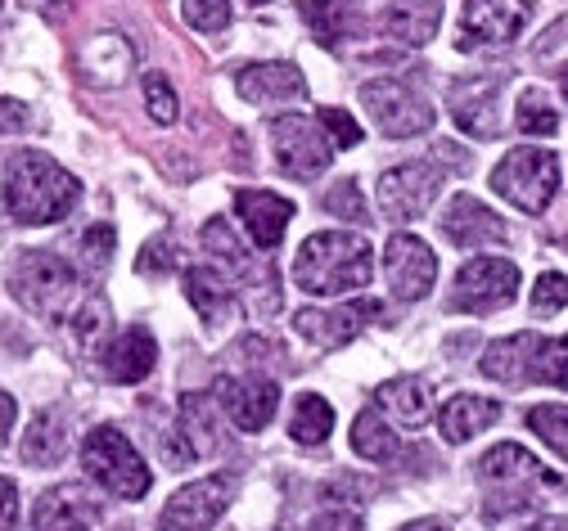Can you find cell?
<instances>
[{"label":"cell","instance_id":"1","mask_svg":"<svg viewBox=\"0 0 568 531\" xmlns=\"http://www.w3.org/2000/svg\"><path fill=\"white\" fill-rule=\"evenodd\" d=\"M371 244L352 231H316L303 239L294 257V284L316 297H338V293H362L371 284Z\"/></svg>","mask_w":568,"mask_h":531},{"label":"cell","instance_id":"2","mask_svg":"<svg viewBox=\"0 0 568 531\" xmlns=\"http://www.w3.org/2000/svg\"><path fill=\"white\" fill-rule=\"evenodd\" d=\"M82 185L50 154H14L6 172V207L23 225H54L78 207Z\"/></svg>","mask_w":568,"mask_h":531},{"label":"cell","instance_id":"3","mask_svg":"<svg viewBox=\"0 0 568 531\" xmlns=\"http://www.w3.org/2000/svg\"><path fill=\"white\" fill-rule=\"evenodd\" d=\"M10 288H14V297L23 302L32 316L59 320V325H63V320L78 325L82 312L95 302V293L82 288V279H78L73 266H68L59 253H41V248L14 257V266H10Z\"/></svg>","mask_w":568,"mask_h":531},{"label":"cell","instance_id":"4","mask_svg":"<svg viewBox=\"0 0 568 531\" xmlns=\"http://www.w3.org/2000/svg\"><path fill=\"white\" fill-rule=\"evenodd\" d=\"M478 482L487 487L483 518H510V513L528 509L537 500V482H550V478L537 455H528L515 441H501L478 460Z\"/></svg>","mask_w":568,"mask_h":531},{"label":"cell","instance_id":"5","mask_svg":"<svg viewBox=\"0 0 568 531\" xmlns=\"http://www.w3.org/2000/svg\"><path fill=\"white\" fill-rule=\"evenodd\" d=\"M491 190L501 194L510 207L537 216L550 207L555 190H559V159L550 154V149H532V144H519L510 149V154L491 167Z\"/></svg>","mask_w":568,"mask_h":531},{"label":"cell","instance_id":"6","mask_svg":"<svg viewBox=\"0 0 568 531\" xmlns=\"http://www.w3.org/2000/svg\"><path fill=\"white\" fill-rule=\"evenodd\" d=\"M82 464L118 500H140V496L150 491V482H154L150 469H145V460H140L135 446L118 428H95L82 441Z\"/></svg>","mask_w":568,"mask_h":531},{"label":"cell","instance_id":"7","mask_svg":"<svg viewBox=\"0 0 568 531\" xmlns=\"http://www.w3.org/2000/svg\"><path fill=\"white\" fill-rule=\"evenodd\" d=\"M271 149H275V163L284 176L294 181H312L329 167L334 159V144L321 131V122L303 118V113H284L271 122Z\"/></svg>","mask_w":568,"mask_h":531},{"label":"cell","instance_id":"8","mask_svg":"<svg viewBox=\"0 0 568 531\" xmlns=\"http://www.w3.org/2000/svg\"><path fill=\"white\" fill-rule=\"evenodd\" d=\"M519 297V266L506 257H474L460 266L456 275V293H452V307L469 312V316H487V312H501Z\"/></svg>","mask_w":568,"mask_h":531},{"label":"cell","instance_id":"9","mask_svg":"<svg viewBox=\"0 0 568 531\" xmlns=\"http://www.w3.org/2000/svg\"><path fill=\"white\" fill-rule=\"evenodd\" d=\"M362 104H366L371 122L388 140H410V135H424V131L434 126V109L424 104L406 82H393V78L366 82L362 86Z\"/></svg>","mask_w":568,"mask_h":531},{"label":"cell","instance_id":"10","mask_svg":"<svg viewBox=\"0 0 568 531\" xmlns=\"http://www.w3.org/2000/svg\"><path fill=\"white\" fill-rule=\"evenodd\" d=\"M443 190V167L438 163H397L393 172L379 176V207L388 221L406 225V221H419L424 212H429V203L438 198Z\"/></svg>","mask_w":568,"mask_h":531},{"label":"cell","instance_id":"11","mask_svg":"<svg viewBox=\"0 0 568 531\" xmlns=\"http://www.w3.org/2000/svg\"><path fill=\"white\" fill-rule=\"evenodd\" d=\"M235 491H240L235 473H212V478H199V482L181 487L163 509V531H207L231 509Z\"/></svg>","mask_w":568,"mask_h":531},{"label":"cell","instance_id":"12","mask_svg":"<svg viewBox=\"0 0 568 531\" xmlns=\"http://www.w3.org/2000/svg\"><path fill=\"white\" fill-rule=\"evenodd\" d=\"M532 19V0H465L460 10V45H510Z\"/></svg>","mask_w":568,"mask_h":531},{"label":"cell","instance_id":"13","mask_svg":"<svg viewBox=\"0 0 568 531\" xmlns=\"http://www.w3.org/2000/svg\"><path fill=\"white\" fill-rule=\"evenodd\" d=\"M384 279H388V293L397 302H419L429 297L434 279H438V257L434 248L415 239V235H393L388 248H384Z\"/></svg>","mask_w":568,"mask_h":531},{"label":"cell","instance_id":"14","mask_svg":"<svg viewBox=\"0 0 568 531\" xmlns=\"http://www.w3.org/2000/svg\"><path fill=\"white\" fill-rule=\"evenodd\" d=\"M217 401H222V410L231 415L235 428L262 432L280 410V388L271 384V378H257V374H244V378L222 374L217 378Z\"/></svg>","mask_w":568,"mask_h":531},{"label":"cell","instance_id":"15","mask_svg":"<svg viewBox=\"0 0 568 531\" xmlns=\"http://www.w3.org/2000/svg\"><path fill=\"white\" fill-rule=\"evenodd\" d=\"M379 316V302H347V307H303L294 316V329L316 347H343L357 338Z\"/></svg>","mask_w":568,"mask_h":531},{"label":"cell","instance_id":"16","mask_svg":"<svg viewBox=\"0 0 568 531\" xmlns=\"http://www.w3.org/2000/svg\"><path fill=\"white\" fill-rule=\"evenodd\" d=\"M496 95H501V82L496 78H460L452 82V118L465 135L474 140H491L501 131V109H496Z\"/></svg>","mask_w":568,"mask_h":531},{"label":"cell","instance_id":"17","mask_svg":"<svg viewBox=\"0 0 568 531\" xmlns=\"http://www.w3.org/2000/svg\"><path fill=\"white\" fill-rule=\"evenodd\" d=\"M443 235L456 244V248H491V244H506L510 231L506 221L496 216L491 207H483L478 198L469 194H456L443 212Z\"/></svg>","mask_w":568,"mask_h":531},{"label":"cell","instance_id":"18","mask_svg":"<svg viewBox=\"0 0 568 531\" xmlns=\"http://www.w3.org/2000/svg\"><path fill=\"white\" fill-rule=\"evenodd\" d=\"M235 91L248 100V104H290V100H303L307 95V82L294 63H244L235 72Z\"/></svg>","mask_w":568,"mask_h":531},{"label":"cell","instance_id":"19","mask_svg":"<svg viewBox=\"0 0 568 531\" xmlns=\"http://www.w3.org/2000/svg\"><path fill=\"white\" fill-rule=\"evenodd\" d=\"M235 212H240L244 231L253 235L257 248H280L284 231H290L294 203L280 198V194H271V190H240V194H235Z\"/></svg>","mask_w":568,"mask_h":531},{"label":"cell","instance_id":"20","mask_svg":"<svg viewBox=\"0 0 568 531\" xmlns=\"http://www.w3.org/2000/svg\"><path fill=\"white\" fill-rule=\"evenodd\" d=\"M375 410H379L393 428L415 432V428L429 423V415H434V392H429V384H424V378L402 374V378H388V384L375 392Z\"/></svg>","mask_w":568,"mask_h":531},{"label":"cell","instance_id":"21","mask_svg":"<svg viewBox=\"0 0 568 531\" xmlns=\"http://www.w3.org/2000/svg\"><path fill=\"white\" fill-rule=\"evenodd\" d=\"M95 522H100V500H91L82 487H54L32 509L37 531H82Z\"/></svg>","mask_w":568,"mask_h":531},{"label":"cell","instance_id":"22","mask_svg":"<svg viewBox=\"0 0 568 531\" xmlns=\"http://www.w3.org/2000/svg\"><path fill=\"white\" fill-rule=\"evenodd\" d=\"M185 293L194 302V312L203 316V325H222L240 307V284L222 266H194L185 275Z\"/></svg>","mask_w":568,"mask_h":531},{"label":"cell","instance_id":"23","mask_svg":"<svg viewBox=\"0 0 568 531\" xmlns=\"http://www.w3.org/2000/svg\"><path fill=\"white\" fill-rule=\"evenodd\" d=\"M154 365H159V343L145 325L122 329L118 343L104 351V374L113 384H140V378H150Z\"/></svg>","mask_w":568,"mask_h":531},{"label":"cell","instance_id":"24","mask_svg":"<svg viewBox=\"0 0 568 531\" xmlns=\"http://www.w3.org/2000/svg\"><path fill=\"white\" fill-rule=\"evenodd\" d=\"M537 347L541 338L537 334H515V338H501V343H491L487 356L478 360V369L491 378V384H532V360H537Z\"/></svg>","mask_w":568,"mask_h":531},{"label":"cell","instance_id":"25","mask_svg":"<svg viewBox=\"0 0 568 531\" xmlns=\"http://www.w3.org/2000/svg\"><path fill=\"white\" fill-rule=\"evenodd\" d=\"M379 23L393 41L424 45V41H434V32L443 23V0H393Z\"/></svg>","mask_w":568,"mask_h":531},{"label":"cell","instance_id":"26","mask_svg":"<svg viewBox=\"0 0 568 531\" xmlns=\"http://www.w3.org/2000/svg\"><path fill=\"white\" fill-rule=\"evenodd\" d=\"M496 419H501V406H496L491 397H474V392H460L452 397L443 410H438V428L447 441H474L483 428H491Z\"/></svg>","mask_w":568,"mask_h":531},{"label":"cell","instance_id":"27","mask_svg":"<svg viewBox=\"0 0 568 531\" xmlns=\"http://www.w3.org/2000/svg\"><path fill=\"white\" fill-rule=\"evenodd\" d=\"M68 450V423H63V410H41L32 423H28V437H23V460L32 469H50L63 460Z\"/></svg>","mask_w":568,"mask_h":531},{"label":"cell","instance_id":"28","mask_svg":"<svg viewBox=\"0 0 568 531\" xmlns=\"http://www.w3.org/2000/svg\"><path fill=\"white\" fill-rule=\"evenodd\" d=\"M352 450H357L362 460L388 464V460H397L402 441H397V428H393V423L371 406V410H362L357 419H352Z\"/></svg>","mask_w":568,"mask_h":531},{"label":"cell","instance_id":"29","mask_svg":"<svg viewBox=\"0 0 568 531\" xmlns=\"http://www.w3.org/2000/svg\"><path fill=\"white\" fill-rule=\"evenodd\" d=\"M181 437L190 441L194 455H207V450H217L222 437H217V410H212V401L203 392H185L181 397Z\"/></svg>","mask_w":568,"mask_h":531},{"label":"cell","instance_id":"30","mask_svg":"<svg viewBox=\"0 0 568 531\" xmlns=\"http://www.w3.org/2000/svg\"><path fill=\"white\" fill-rule=\"evenodd\" d=\"M329 428H334V406L316 392H303L294 401V415H290V437L298 446H321L329 437Z\"/></svg>","mask_w":568,"mask_h":531},{"label":"cell","instance_id":"31","mask_svg":"<svg viewBox=\"0 0 568 531\" xmlns=\"http://www.w3.org/2000/svg\"><path fill=\"white\" fill-rule=\"evenodd\" d=\"M298 14H303V23L312 28V37L321 45H338V37L347 32V19H352L343 0H303Z\"/></svg>","mask_w":568,"mask_h":531},{"label":"cell","instance_id":"32","mask_svg":"<svg viewBox=\"0 0 568 531\" xmlns=\"http://www.w3.org/2000/svg\"><path fill=\"white\" fill-rule=\"evenodd\" d=\"M528 428H532L555 455H564V460H568V406H559V401L532 406V410H528Z\"/></svg>","mask_w":568,"mask_h":531},{"label":"cell","instance_id":"33","mask_svg":"<svg viewBox=\"0 0 568 531\" xmlns=\"http://www.w3.org/2000/svg\"><path fill=\"white\" fill-rule=\"evenodd\" d=\"M515 126L524 135H555L559 131V113H555V104H546L541 91H524L519 104H515Z\"/></svg>","mask_w":568,"mask_h":531},{"label":"cell","instance_id":"34","mask_svg":"<svg viewBox=\"0 0 568 531\" xmlns=\"http://www.w3.org/2000/svg\"><path fill=\"white\" fill-rule=\"evenodd\" d=\"M532 384L546 388H568V338H541L537 360H532Z\"/></svg>","mask_w":568,"mask_h":531},{"label":"cell","instance_id":"35","mask_svg":"<svg viewBox=\"0 0 568 531\" xmlns=\"http://www.w3.org/2000/svg\"><path fill=\"white\" fill-rule=\"evenodd\" d=\"M181 14L194 32H226L231 28V0H181Z\"/></svg>","mask_w":568,"mask_h":531},{"label":"cell","instance_id":"36","mask_svg":"<svg viewBox=\"0 0 568 531\" xmlns=\"http://www.w3.org/2000/svg\"><path fill=\"white\" fill-rule=\"evenodd\" d=\"M325 212H334V216H343V221H357V225H366V221H371V212H366V198H362V185H357V181H338V185L325 194Z\"/></svg>","mask_w":568,"mask_h":531},{"label":"cell","instance_id":"37","mask_svg":"<svg viewBox=\"0 0 568 531\" xmlns=\"http://www.w3.org/2000/svg\"><path fill=\"white\" fill-rule=\"evenodd\" d=\"M145 104H150V118L154 122H176V113H181V104H176V91H172V82L163 78V72H145Z\"/></svg>","mask_w":568,"mask_h":531},{"label":"cell","instance_id":"38","mask_svg":"<svg viewBox=\"0 0 568 531\" xmlns=\"http://www.w3.org/2000/svg\"><path fill=\"white\" fill-rule=\"evenodd\" d=\"M203 248L217 257L222 266H244V248H240V239L231 235L226 221H207V225H203Z\"/></svg>","mask_w":568,"mask_h":531},{"label":"cell","instance_id":"39","mask_svg":"<svg viewBox=\"0 0 568 531\" xmlns=\"http://www.w3.org/2000/svg\"><path fill=\"white\" fill-rule=\"evenodd\" d=\"M559 307H568V275L546 270V275L532 284V312H537V316H555Z\"/></svg>","mask_w":568,"mask_h":531},{"label":"cell","instance_id":"40","mask_svg":"<svg viewBox=\"0 0 568 531\" xmlns=\"http://www.w3.org/2000/svg\"><path fill=\"white\" fill-rule=\"evenodd\" d=\"M316 122H321V131L329 135V144H334V149H352V144H362V126H357V118L343 113V109H321V113H316Z\"/></svg>","mask_w":568,"mask_h":531},{"label":"cell","instance_id":"41","mask_svg":"<svg viewBox=\"0 0 568 531\" xmlns=\"http://www.w3.org/2000/svg\"><path fill=\"white\" fill-rule=\"evenodd\" d=\"M82 257L91 270H104L113 262V225H91L82 235Z\"/></svg>","mask_w":568,"mask_h":531},{"label":"cell","instance_id":"42","mask_svg":"<svg viewBox=\"0 0 568 531\" xmlns=\"http://www.w3.org/2000/svg\"><path fill=\"white\" fill-rule=\"evenodd\" d=\"M172 266H176V244H168V239H150L145 253L135 257V270L140 275H168Z\"/></svg>","mask_w":568,"mask_h":531},{"label":"cell","instance_id":"43","mask_svg":"<svg viewBox=\"0 0 568 531\" xmlns=\"http://www.w3.org/2000/svg\"><path fill=\"white\" fill-rule=\"evenodd\" d=\"M14 522H19V487L0 478V531H14Z\"/></svg>","mask_w":568,"mask_h":531},{"label":"cell","instance_id":"44","mask_svg":"<svg viewBox=\"0 0 568 531\" xmlns=\"http://www.w3.org/2000/svg\"><path fill=\"white\" fill-rule=\"evenodd\" d=\"M23 126H28V104L0 95V135H14V131H23Z\"/></svg>","mask_w":568,"mask_h":531},{"label":"cell","instance_id":"45","mask_svg":"<svg viewBox=\"0 0 568 531\" xmlns=\"http://www.w3.org/2000/svg\"><path fill=\"white\" fill-rule=\"evenodd\" d=\"M307 531H362V522L352 513H321L316 522H307Z\"/></svg>","mask_w":568,"mask_h":531},{"label":"cell","instance_id":"46","mask_svg":"<svg viewBox=\"0 0 568 531\" xmlns=\"http://www.w3.org/2000/svg\"><path fill=\"white\" fill-rule=\"evenodd\" d=\"M10 428H14V397L0 392V437H6Z\"/></svg>","mask_w":568,"mask_h":531},{"label":"cell","instance_id":"47","mask_svg":"<svg viewBox=\"0 0 568 531\" xmlns=\"http://www.w3.org/2000/svg\"><path fill=\"white\" fill-rule=\"evenodd\" d=\"M402 531H452L443 518H419V522H406Z\"/></svg>","mask_w":568,"mask_h":531},{"label":"cell","instance_id":"48","mask_svg":"<svg viewBox=\"0 0 568 531\" xmlns=\"http://www.w3.org/2000/svg\"><path fill=\"white\" fill-rule=\"evenodd\" d=\"M524 531H568V522H564V518H537V522L524 527Z\"/></svg>","mask_w":568,"mask_h":531},{"label":"cell","instance_id":"49","mask_svg":"<svg viewBox=\"0 0 568 531\" xmlns=\"http://www.w3.org/2000/svg\"><path fill=\"white\" fill-rule=\"evenodd\" d=\"M559 86H564V100H568V68H564V78H559Z\"/></svg>","mask_w":568,"mask_h":531},{"label":"cell","instance_id":"50","mask_svg":"<svg viewBox=\"0 0 568 531\" xmlns=\"http://www.w3.org/2000/svg\"><path fill=\"white\" fill-rule=\"evenodd\" d=\"M253 6H266V0H253Z\"/></svg>","mask_w":568,"mask_h":531},{"label":"cell","instance_id":"51","mask_svg":"<svg viewBox=\"0 0 568 531\" xmlns=\"http://www.w3.org/2000/svg\"><path fill=\"white\" fill-rule=\"evenodd\" d=\"M82 531H91V527H82Z\"/></svg>","mask_w":568,"mask_h":531}]
</instances>
